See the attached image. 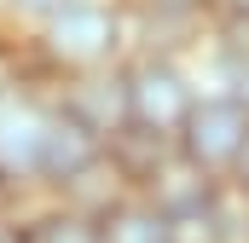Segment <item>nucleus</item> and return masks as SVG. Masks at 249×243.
I'll return each instance as SVG.
<instances>
[{
    "label": "nucleus",
    "instance_id": "obj_8",
    "mask_svg": "<svg viewBox=\"0 0 249 243\" xmlns=\"http://www.w3.org/2000/svg\"><path fill=\"white\" fill-rule=\"evenodd\" d=\"M105 243H180V226L157 214L145 197H127L122 208L105 214Z\"/></svg>",
    "mask_w": 249,
    "mask_h": 243
},
{
    "label": "nucleus",
    "instance_id": "obj_7",
    "mask_svg": "<svg viewBox=\"0 0 249 243\" xmlns=\"http://www.w3.org/2000/svg\"><path fill=\"white\" fill-rule=\"evenodd\" d=\"M110 156V145L105 139H93L81 122H70L53 104V122H47V139H41V185L47 191H64L70 180H81L93 162H105Z\"/></svg>",
    "mask_w": 249,
    "mask_h": 243
},
{
    "label": "nucleus",
    "instance_id": "obj_13",
    "mask_svg": "<svg viewBox=\"0 0 249 243\" xmlns=\"http://www.w3.org/2000/svg\"><path fill=\"white\" fill-rule=\"evenodd\" d=\"M226 185H232V191H238V197L249 203V145H244V156L232 162V174H226Z\"/></svg>",
    "mask_w": 249,
    "mask_h": 243
},
{
    "label": "nucleus",
    "instance_id": "obj_9",
    "mask_svg": "<svg viewBox=\"0 0 249 243\" xmlns=\"http://www.w3.org/2000/svg\"><path fill=\"white\" fill-rule=\"evenodd\" d=\"M23 220H29V243H105V220L70 208V203H58V197H53L47 208L23 214Z\"/></svg>",
    "mask_w": 249,
    "mask_h": 243
},
{
    "label": "nucleus",
    "instance_id": "obj_11",
    "mask_svg": "<svg viewBox=\"0 0 249 243\" xmlns=\"http://www.w3.org/2000/svg\"><path fill=\"white\" fill-rule=\"evenodd\" d=\"M145 6H151L162 23H191V17H203L209 0H145Z\"/></svg>",
    "mask_w": 249,
    "mask_h": 243
},
{
    "label": "nucleus",
    "instance_id": "obj_17",
    "mask_svg": "<svg viewBox=\"0 0 249 243\" xmlns=\"http://www.w3.org/2000/svg\"><path fill=\"white\" fill-rule=\"evenodd\" d=\"M6 197H12V180L0 174V214H6Z\"/></svg>",
    "mask_w": 249,
    "mask_h": 243
},
{
    "label": "nucleus",
    "instance_id": "obj_14",
    "mask_svg": "<svg viewBox=\"0 0 249 243\" xmlns=\"http://www.w3.org/2000/svg\"><path fill=\"white\" fill-rule=\"evenodd\" d=\"M12 6H18V12H35V17H41V23H47V17H53V12H58L64 0H12Z\"/></svg>",
    "mask_w": 249,
    "mask_h": 243
},
{
    "label": "nucleus",
    "instance_id": "obj_5",
    "mask_svg": "<svg viewBox=\"0 0 249 243\" xmlns=\"http://www.w3.org/2000/svg\"><path fill=\"white\" fill-rule=\"evenodd\" d=\"M58 110L70 122H81L93 139L116 145L127 127H133V104H127V69H87V75H70L58 87Z\"/></svg>",
    "mask_w": 249,
    "mask_h": 243
},
{
    "label": "nucleus",
    "instance_id": "obj_4",
    "mask_svg": "<svg viewBox=\"0 0 249 243\" xmlns=\"http://www.w3.org/2000/svg\"><path fill=\"white\" fill-rule=\"evenodd\" d=\"M139 197L157 208V214H168L174 226H197L220 197H226V180H214V174H203L191 156H180V145L139 180Z\"/></svg>",
    "mask_w": 249,
    "mask_h": 243
},
{
    "label": "nucleus",
    "instance_id": "obj_1",
    "mask_svg": "<svg viewBox=\"0 0 249 243\" xmlns=\"http://www.w3.org/2000/svg\"><path fill=\"white\" fill-rule=\"evenodd\" d=\"M122 41V17L116 6L105 0H64L58 12L41 23V52L53 69H70V75H87V69H105L110 52Z\"/></svg>",
    "mask_w": 249,
    "mask_h": 243
},
{
    "label": "nucleus",
    "instance_id": "obj_16",
    "mask_svg": "<svg viewBox=\"0 0 249 243\" xmlns=\"http://www.w3.org/2000/svg\"><path fill=\"white\" fill-rule=\"evenodd\" d=\"M226 6V17H238V23H249V0H220Z\"/></svg>",
    "mask_w": 249,
    "mask_h": 243
},
{
    "label": "nucleus",
    "instance_id": "obj_15",
    "mask_svg": "<svg viewBox=\"0 0 249 243\" xmlns=\"http://www.w3.org/2000/svg\"><path fill=\"white\" fill-rule=\"evenodd\" d=\"M6 93H18V69H12L6 52H0V99H6Z\"/></svg>",
    "mask_w": 249,
    "mask_h": 243
},
{
    "label": "nucleus",
    "instance_id": "obj_6",
    "mask_svg": "<svg viewBox=\"0 0 249 243\" xmlns=\"http://www.w3.org/2000/svg\"><path fill=\"white\" fill-rule=\"evenodd\" d=\"M53 104L35 93H6L0 99V174L12 185H41V139H47Z\"/></svg>",
    "mask_w": 249,
    "mask_h": 243
},
{
    "label": "nucleus",
    "instance_id": "obj_12",
    "mask_svg": "<svg viewBox=\"0 0 249 243\" xmlns=\"http://www.w3.org/2000/svg\"><path fill=\"white\" fill-rule=\"evenodd\" d=\"M0 243H29V220L23 214H0Z\"/></svg>",
    "mask_w": 249,
    "mask_h": 243
},
{
    "label": "nucleus",
    "instance_id": "obj_3",
    "mask_svg": "<svg viewBox=\"0 0 249 243\" xmlns=\"http://www.w3.org/2000/svg\"><path fill=\"white\" fill-rule=\"evenodd\" d=\"M174 145H180V156H191L203 174L226 180L232 162L244 156V145H249V110L232 93H197V104H191L186 127L174 133Z\"/></svg>",
    "mask_w": 249,
    "mask_h": 243
},
{
    "label": "nucleus",
    "instance_id": "obj_10",
    "mask_svg": "<svg viewBox=\"0 0 249 243\" xmlns=\"http://www.w3.org/2000/svg\"><path fill=\"white\" fill-rule=\"evenodd\" d=\"M238 35H249V23L238 17H226ZM220 93H232L238 104L249 110V41H226V58H220Z\"/></svg>",
    "mask_w": 249,
    "mask_h": 243
},
{
    "label": "nucleus",
    "instance_id": "obj_2",
    "mask_svg": "<svg viewBox=\"0 0 249 243\" xmlns=\"http://www.w3.org/2000/svg\"><path fill=\"white\" fill-rule=\"evenodd\" d=\"M127 69V104H133V127L139 133H157V139H174L186 127L191 104H197V87L168 52H139Z\"/></svg>",
    "mask_w": 249,
    "mask_h": 243
}]
</instances>
